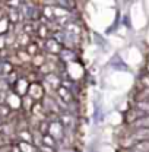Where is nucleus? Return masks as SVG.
<instances>
[{"mask_svg": "<svg viewBox=\"0 0 149 152\" xmlns=\"http://www.w3.org/2000/svg\"><path fill=\"white\" fill-rule=\"evenodd\" d=\"M47 134H50L54 140L56 139H61L63 137V124L58 121V120H54V121H51L50 123V127H48V133Z\"/></svg>", "mask_w": 149, "mask_h": 152, "instance_id": "nucleus-1", "label": "nucleus"}, {"mask_svg": "<svg viewBox=\"0 0 149 152\" xmlns=\"http://www.w3.org/2000/svg\"><path fill=\"white\" fill-rule=\"evenodd\" d=\"M28 94H29L28 96H29L31 99L39 102V99H41L42 95H44V89H42V86H41L39 83H31V85H29V89H28Z\"/></svg>", "mask_w": 149, "mask_h": 152, "instance_id": "nucleus-2", "label": "nucleus"}, {"mask_svg": "<svg viewBox=\"0 0 149 152\" xmlns=\"http://www.w3.org/2000/svg\"><path fill=\"white\" fill-rule=\"evenodd\" d=\"M45 50L48 51V54H60V51H61V45L57 42L56 39H47L45 41Z\"/></svg>", "mask_w": 149, "mask_h": 152, "instance_id": "nucleus-3", "label": "nucleus"}, {"mask_svg": "<svg viewBox=\"0 0 149 152\" xmlns=\"http://www.w3.org/2000/svg\"><path fill=\"white\" fill-rule=\"evenodd\" d=\"M7 98H6V102L9 104V107H12L13 110H16L19 108L20 105H22V98H19L16 94H12L10 91H7V95H6Z\"/></svg>", "mask_w": 149, "mask_h": 152, "instance_id": "nucleus-4", "label": "nucleus"}, {"mask_svg": "<svg viewBox=\"0 0 149 152\" xmlns=\"http://www.w3.org/2000/svg\"><path fill=\"white\" fill-rule=\"evenodd\" d=\"M28 89H29V83H28V80L19 77V80L16 82V88H15L16 95H18V96H23V95L28 92Z\"/></svg>", "mask_w": 149, "mask_h": 152, "instance_id": "nucleus-5", "label": "nucleus"}, {"mask_svg": "<svg viewBox=\"0 0 149 152\" xmlns=\"http://www.w3.org/2000/svg\"><path fill=\"white\" fill-rule=\"evenodd\" d=\"M45 82H47V85H48L50 88H53V89H58L60 85H61V80H60L58 76L54 75V73H48V75L45 76Z\"/></svg>", "mask_w": 149, "mask_h": 152, "instance_id": "nucleus-6", "label": "nucleus"}, {"mask_svg": "<svg viewBox=\"0 0 149 152\" xmlns=\"http://www.w3.org/2000/svg\"><path fill=\"white\" fill-rule=\"evenodd\" d=\"M133 124L140 129H149V115H143V117L137 118L136 121H133Z\"/></svg>", "mask_w": 149, "mask_h": 152, "instance_id": "nucleus-7", "label": "nucleus"}, {"mask_svg": "<svg viewBox=\"0 0 149 152\" xmlns=\"http://www.w3.org/2000/svg\"><path fill=\"white\" fill-rule=\"evenodd\" d=\"M57 94L60 95V98L64 101V102H70L72 101V94H70V91H67V89H64V88H58L57 89Z\"/></svg>", "mask_w": 149, "mask_h": 152, "instance_id": "nucleus-8", "label": "nucleus"}, {"mask_svg": "<svg viewBox=\"0 0 149 152\" xmlns=\"http://www.w3.org/2000/svg\"><path fill=\"white\" fill-rule=\"evenodd\" d=\"M18 148L20 149V152H37V148L32 146V145L28 143V142H19Z\"/></svg>", "mask_w": 149, "mask_h": 152, "instance_id": "nucleus-9", "label": "nucleus"}, {"mask_svg": "<svg viewBox=\"0 0 149 152\" xmlns=\"http://www.w3.org/2000/svg\"><path fill=\"white\" fill-rule=\"evenodd\" d=\"M42 145H44V146H48V148H53V149L57 146L56 140H54L50 134H44V136H42Z\"/></svg>", "mask_w": 149, "mask_h": 152, "instance_id": "nucleus-10", "label": "nucleus"}, {"mask_svg": "<svg viewBox=\"0 0 149 152\" xmlns=\"http://www.w3.org/2000/svg\"><path fill=\"white\" fill-rule=\"evenodd\" d=\"M133 139H140V140L149 139V129H140V130H137V133L133 134Z\"/></svg>", "mask_w": 149, "mask_h": 152, "instance_id": "nucleus-11", "label": "nucleus"}, {"mask_svg": "<svg viewBox=\"0 0 149 152\" xmlns=\"http://www.w3.org/2000/svg\"><path fill=\"white\" fill-rule=\"evenodd\" d=\"M45 63V56L44 54H37L35 57H32V64L35 67H41Z\"/></svg>", "mask_w": 149, "mask_h": 152, "instance_id": "nucleus-12", "label": "nucleus"}, {"mask_svg": "<svg viewBox=\"0 0 149 152\" xmlns=\"http://www.w3.org/2000/svg\"><path fill=\"white\" fill-rule=\"evenodd\" d=\"M53 12H54V15H56L57 18L67 19V16H69V12H67V10H64L63 7H53Z\"/></svg>", "mask_w": 149, "mask_h": 152, "instance_id": "nucleus-13", "label": "nucleus"}, {"mask_svg": "<svg viewBox=\"0 0 149 152\" xmlns=\"http://www.w3.org/2000/svg\"><path fill=\"white\" fill-rule=\"evenodd\" d=\"M60 57L64 60V61H67V63H70V60L69 58H73V53L70 51V50H66V48H61V51H60Z\"/></svg>", "mask_w": 149, "mask_h": 152, "instance_id": "nucleus-14", "label": "nucleus"}, {"mask_svg": "<svg viewBox=\"0 0 149 152\" xmlns=\"http://www.w3.org/2000/svg\"><path fill=\"white\" fill-rule=\"evenodd\" d=\"M16 38H18V42L20 44V45H29V37H28V34H25V32H20L19 35H16Z\"/></svg>", "mask_w": 149, "mask_h": 152, "instance_id": "nucleus-15", "label": "nucleus"}, {"mask_svg": "<svg viewBox=\"0 0 149 152\" xmlns=\"http://www.w3.org/2000/svg\"><path fill=\"white\" fill-rule=\"evenodd\" d=\"M26 53H28L31 57H35L38 54V45L35 44V42L29 44V45H28V48H26Z\"/></svg>", "mask_w": 149, "mask_h": 152, "instance_id": "nucleus-16", "label": "nucleus"}, {"mask_svg": "<svg viewBox=\"0 0 149 152\" xmlns=\"http://www.w3.org/2000/svg\"><path fill=\"white\" fill-rule=\"evenodd\" d=\"M32 104H35V101H34V99H31L28 95L22 98V105H23V108H26V110H31Z\"/></svg>", "mask_w": 149, "mask_h": 152, "instance_id": "nucleus-17", "label": "nucleus"}, {"mask_svg": "<svg viewBox=\"0 0 149 152\" xmlns=\"http://www.w3.org/2000/svg\"><path fill=\"white\" fill-rule=\"evenodd\" d=\"M6 77V80H7V83L9 85H12V83H16L19 80V76H18V73L16 72H10L7 76H4Z\"/></svg>", "mask_w": 149, "mask_h": 152, "instance_id": "nucleus-18", "label": "nucleus"}, {"mask_svg": "<svg viewBox=\"0 0 149 152\" xmlns=\"http://www.w3.org/2000/svg\"><path fill=\"white\" fill-rule=\"evenodd\" d=\"M48 127H50L48 120H42V121H41V124H39V130H38V132L44 136V134H47V133H48Z\"/></svg>", "mask_w": 149, "mask_h": 152, "instance_id": "nucleus-19", "label": "nucleus"}, {"mask_svg": "<svg viewBox=\"0 0 149 152\" xmlns=\"http://www.w3.org/2000/svg\"><path fill=\"white\" fill-rule=\"evenodd\" d=\"M67 32H73L76 35H79L80 34V29H79V26L76 25V23H67Z\"/></svg>", "mask_w": 149, "mask_h": 152, "instance_id": "nucleus-20", "label": "nucleus"}, {"mask_svg": "<svg viewBox=\"0 0 149 152\" xmlns=\"http://www.w3.org/2000/svg\"><path fill=\"white\" fill-rule=\"evenodd\" d=\"M9 19H10L12 23H15V22L19 20V15H18V10H16V9H12V10L9 12Z\"/></svg>", "mask_w": 149, "mask_h": 152, "instance_id": "nucleus-21", "label": "nucleus"}, {"mask_svg": "<svg viewBox=\"0 0 149 152\" xmlns=\"http://www.w3.org/2000/svg\"><path fill=\"white\" fill-rule=\"evenodd\" d=\"M18 57L22 61H31V60H32V57L29 56L26 51H18Z\"/></svg>", "mask_w": 149, "mask_h": 152, "instance_id": "nucleus-22", "label": "nucleus"}, {"mask_svg": "<svg viewBox=\"0 0 149 152\" xmlns=\"http://www.w3.org/2000/svg\"><path fill=\"white\" fill-rule=\"evenodd\" d=\"M7 28H10L9 25H7V20L4 18L0 19V34H3L4 31H7Z\"/></svg>", "mask_w": 149, "mask_h": 152, "instance_id": "nucleus-23", "label": "nucleus"}, {"mask_svg": "<svg viewBox=\"0 0 149 152\" xmlns=\"http://www.w3.org/2000/svg\"><path fill=\"white\" fill-rule=\"evenodd\" d=\"M44 16L47 18V20H48V19H53V18H54L53 7H45V9H44Z\"/></svg>", "mask_w": 149, "mask_h": 152, "instance_id": "nucleus-24", "label": "nucleus"}, {"mask_svg": "<svg viewBox=\"0 0 149 152\" xmlns=\"http://www.w3.org/2000/svg\"><path fill=\"white\" fill-rule=\"evenodd\" d=\"M19 137L22 139V142H28V143H31V136H29V133L28 132H19Z\"/></svg>", "mask_w": 149, "mask_h": 152, "instance_id": "nucleus-25", "label": "nucleus"}, {"mask_svg": "<svg viewBox=\"0 0 149 152\" xmlns=\"http://www.w3.org/2000/svg\"><path fill=\"white\" fill-rule=\"evenodd\" d=\"M60 120L63 121V124H64V126H69V124L72 123V117H70V115H67V114H63V115L60 117Z\"/></svg>", "mask_w": 149, "mask_h": 152, "instance_id": "nucleus-26", "label": "nucleus"}, {"mask_svg": "<svg viewBox=\"0 0 149 152\" xmlns=\"http://www.w3.org/2000/svg\"><path fill=\"white\" fill-rule=\"evenodd\" d=\"M10 113V110H9V107H6L4 104H1L0 105V115H3V117H6V115H9Z\"/></svg>", "mask_w": 149, "mask_h": 152, "instance_id": "nucleus-27", "label": "nucleus"}, {"mask_svg": "<svg viewBox=\"0 0 149 152\" xmlns=\"http://www.w3.org/2000/svg\"><path fill=\"white\" fill-rule=\"evenodd\" d=\"M38 34H39L41 39L47 37V26H39V28H38Z\"/></svg>", "mask_w": 149, "mask_h": 152, "instance_id": "nucleus-28", "label": "nucleus"}, {"mask_svg": "<svg viewBox=\"0 0 149 152\" xmlns=\"http://www.w3.org/2000/svg\"><path fill=\"white\" fill-rule=\"evenodd\" d=\"M38 149H39L41 152H56L54 149H53V148H48V146H44V145H41Z\"/></svg>", "mask_w": 149, "mask_h": 152, "instance_id": "nucleus-29", "label": "nucleus"}, {"mask_svg": "<svg viewBox=\"0 0 149 152\" xmlns=\"http://www.w3.org/2000/svg\"><path fill=\"white\" fill-rule=\"evenodd\" d=\"M10 149H12V145H6L0 149V152H10Z\"/></svg>", "mask_w": 149, "mask_h": 152, "instance_id": "nucleus-30", "label": "nucleus"}, {"mask_svg": "<svg viewBox=\"0 0 149 152\" xmlns=\"http://www.w3.org/2000/svg\"><path fill=\"white\" fill-rule=\"evenodd\" d=\"M4 45H6V39L3 35H0V47H4Z\"/></svg>", "mask_w": 149, "mask_h": 152, "instance_id": "nucleus-31", "label": "nucleus"}, {"mask_svg": "<svg viewBox=\"0 0 149 152\" xmlns=\"http://www.w3.org/2000/svg\"><path fill=\"white\" fill-rule=\"evenodd\" d=\"M10 152H20V149H19L18 146H12V149H10Z\"/></svg>", "mask_w": 149, "mask_h": 152, "instance_id": "nucleus-32", "label": "nucleus"}, {"mask_svg": "<svg viewBox=\"0 0 149 152\" xmlns=\"http://www.w3.org/2000/svg\"><path fill=\"white\" fill-rule=\"evenodd\" d=\"M1 64H3V63H1V61H0V70H1Z\"/></svg>", "mask_w": 149, "mask_h": 152, "instance_id": "nucleus-33", "label": "nucleus"}]
</instances>
